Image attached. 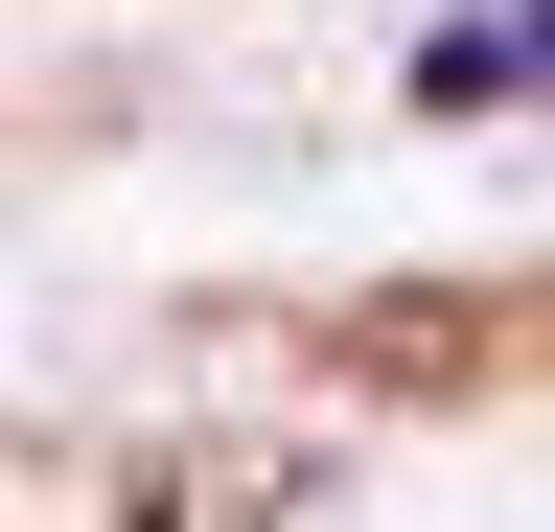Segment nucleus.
Wrapping results in <instances>:
<instances>
[{
	"label": "nucleus",
	"instance_id": "f257e3e1",
	"mask_svg": "<svg viewBox=\"0 0 555 532\" xmlns=\"http://www.w3.org/2000/svg\"><path fill=\"white\" fill-rule=\"evenodd\" d=\"M532 47H555V0H509V24H440V70H416V93H440V116H463V93H509V70H532Z\"/></svg>",
	"mask_w": 555,
	"mask_h": 532
}]
</instances>
